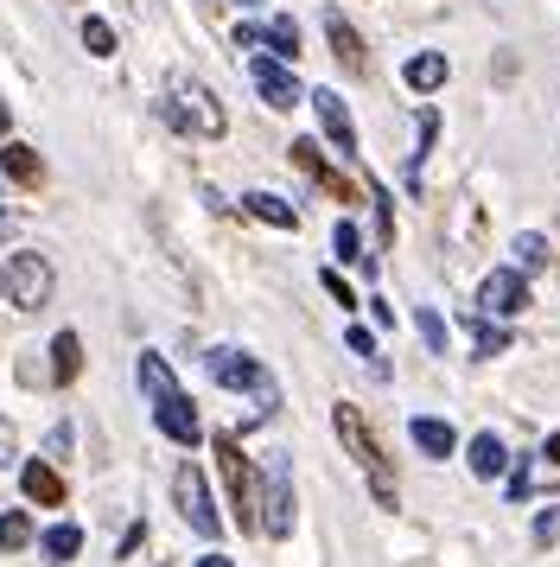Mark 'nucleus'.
Instances as JSON below:
<instances>
[{
  "instance_id": "13",
  "label": "nucleus",
  "mask_w": 560,
  "mask_h": 567,
  "mask_svg": "<svg viewBox=\"0 0 560 567\" xmlns=\"http://www.w3.org/2000/svg\"><path fill=\"white\" fill-rule=\"evenodd\" d=\"M325 39H331V58H338L351 78H363V71H370V58H363V39H356V27H344V13H325Z\"/></svg>"
},
{
  "instance_id": "27",
  "label": "nucleus",
  "mask_w": 560,
  "mask_h": 567,
  "mask_svg": "<svg viewBox=\"0 0 560 567\" xmlns=\"http://www.w3.org/2000/svg\"><path fill=\"white\" fill-rule=\"evenodd\" d=\"M319 281H325V293H331V300H338V307H344V312L356 307V293H351V281H344V275H338V268H325V275H319Z\"/></svg>"
},
{
  "instance_id": "30",
  "label": "nucleus",
  "mask_w": 560,
  "mask_h": 567,
  "mask_svg": "<svg viewBox=\"0 0 560 567\" xmlns=\"http://www.w3.org/2000/svg\"><path fill=\"white\" fill-rule=\"evenodd\" d=\"M13 453H20V434H13V421L0 414V465H13Z\"/></svg>"
},
{
  "instance_id": "3",
  "label": "nucleus",
  "mask_w": 560,
  "mask_h": 567,
  "mask_svg": "<svg viewBox=\"0 0 560 567\" xmlns=\"http://www.w3.org/2000/svg\"><path fill=\"white\" fill-rule=\"evenodd\" d=\"M204 370H210V383L236 389V395H255V421H268V414L280 409L274 377H268V370H261V363H255L249 351H236V344H217V351L204 358Z\"/></svg>"
},
{
  "instance_id": "31",
  "label": "nucleus",
  "mask_w": 560,
  "mask_h": 567,
  "mask_svg": "<svg viewBox=\"0 0 560 567\" xmlns=\"http://www.w3.org/2000/svg\"><path fill=\"white\" fill-rule=\"evenodd\" d=\"M560 536V511H548V516H535V542H554Z\"/></svg>"
},
{
  "instance_id": "11",
  "label": "nucleus",
  "mask_w": 560,
  "mask_h": 567,
  "mask_svg": "<svg viewBox=\"0 0 560 567\" xmlns=\"http://www.w3.org/2000/svg\"><path fill=\"white\" fill-rule=\"evenodd\" d=\"M312 109H319V128H325L331 147L356 154V122H351V109H344V96L338 90H312Z\"/></svg>"
},
{
  "instance_id": "21",
  "label": "nucleus",
  "mask_w": 560,
  "mask_h": 567,
  "mask_svg": "<svg viewBox=\"0 0 560 567\" xmlns=\"http://www.w3.org/2000/svg\"><path fill=\"white\" fill-rule=\"evenodd\" d=\"M402 78H407V90H421V96H427V90H439V83H446V58H439V52L407 58V64H402Z\"/></svg>"
},
{
  "instance_id": "15",
  "label": "nucleus",
  "mask_w": 560,
  "mask_h": 567,
  "mask_svg": "<svg viewBox=\"0 0 560 567\" xmlns=\"http://www.w3.org/2000/svg\"><path fill=\"white\" fill-rule=\"evenodd\" d=\"M0 173L13 185H25V192H39V185H45V159L32 154L25 141H7V147H0Z\"/></svg>"
},
{
  "instance_id": "5",
  "label": "nucleus",
  "mask_w": 560,
  "mask_h": 567,
  "mask_svg": "<svg viewBox=\"0 0 560 567\" xmlns=\"http://www.w3.org/2000/svg\"><path fill=\"white\" fill-rule=\"evenodd\" d=\"M51 261L39 249H13V256H0V300L20 312H39L51 300Z\"/></svg>"
},
{
  "instance_id": "20",
  "label": "nucleus",
  "mask_w": 560,
  "mask_h": 567,
  "mask_svg": "<svg viewBox=\"0 0 560 567\" xmlns=\"http://www.w3.org/2000/svg\"><path fill=\"white\" fill-rule=\"evenodd\" d=\"M76 370H83V338L58 332L51 338V377H58V383H76Z\"/></svg>"
},
{
  "instance_id": "26",
  "label": "nucleus",
  "mask_w": 560,
  "mask_h": 567,
  "mask_svg": "<svg viewBox=\"0 0 560 567\" xmlns=\"http://www.w3.org/2000/svg\"><path fill=\"white\" fill-rule=\"evenodd\" d=\"M83 45L96 58H115V27H108V20H83Z\"/></svg>"
},
{
  "instance_id": "23",
  "label": "nucleus",
  "mask_w": 560,
  "mask_h": 567,
  "mask_svg": "<svg viewBox=\"0 0 560 567\" xmlns=\"http://www.w3.org/2000/svg\"><path fill=\"white\" fill-rule=\"evenodd\" d=\"M25 542H32V516H25V511H7V516H0V548L13 555V548H25Z\"/></svg>"
},
{
  "instance_id": "6",
  "label": "nucleus",
  "mask_w": 560,
  "mask_h": 567,
  "mask_svg": "<svg viewBox=\"0 0 560 567\" xmlns=\"http://www.w3.org/2000/svg\"><path fill=\"white\" fill-rule=\"evenodd\" d=\"M217 472H224V485H229V511H236V523H242L249 536H261V485H255V465L242 460L236 434H217Z\"/></svg>"
},
{
  "instance_id": "19",
  "label": "nucleus",
  "mask_w": 560,
  "mask_h": 567,
  "mask_svg": "<svg viewBox=\"0 0 560 567\" xmlns=\"http://www.w3.org/2000/svg\"><path fill=\"white\" fill-rule=\"evenodd\" d=\"M39 548H45V561H76V555H83V529H76V523H51L45 536H39Z\"/></svg>"
},
{
  "instance_id": "1",
  "label": "nucleus",
  "mask_w": 560,
  "mask_h": 567,
  "mask_svg": "<svg viewBox=\"0 0 560 567\" xmlns=\"http://www.w3.org/2000/svg\"><path fill=\"white\" fill-rule=\"evenodd\" d=\"M141 389L153 395V427L166 440H178V446H198L204 421H198V409H191V395L173 383V363L159 358V351H141Z\"/></svg>"
},
{
  "instance_id": "22",
  "label": "nucleus",
  "mask_w": 560,
  "mask_h": 567,
  "mask_svg": "<svg viewBox=\"0 0 560 567\" xmlns=\"http://www.w3.org/2000/svg\"><path fill=\"white\" fill-rule=\"evenodd\" d=\"M509 256H516V268L529 275V268H548V256H554V249H548V236L522 230V236H516V243H509Z\"/></svg>"
},
{
  "instance_id": "17",
  "label": "nucleus",
  "mask_w": 560,
  "mask_h": 567,
  "mask_svg": "<svg viewBox=\"0 0 560 567\" xmlns=\"http://www.w3.org/2000/svg\"><path fill=\"white\" fill-rule=\"evenodd\" d=\"M465 460H471V472H478V478H504L509 446H504L497 434H471V446H465Z\"/></svg>"
},
{
  "instance_id": "10",
  "label": "nucleus",
  "mask_w": 560,
  "mask_h": 567,
  "mask_svg": "<svg viewBox=\"0 0 560 567\" xmlns=\"http://www.w3.org/2000/svg\"><path fill=\"white\" fill-rule=\"evenodd\" d=\"M249 78H255V90H261V103H268V109H300V103H312V96L300 90V78H293L280 58H255Z\"/></svg>"
},
{
  "instance_id": "35",
  "label": "nucleus",
  "mask_w": 560,
  "mask_h": 567,
  "mask_svg": "<svg viewBox=\"0 0 560 567\" xmlns=\"http://www.w3.org/2000/svg\"><path fill=\"white\" fill-rule=\"evenodd\" d=\"M0 141H7V109H0Z\"/></svg>"
},
{
  "instance_id": "25",
  "label": "nucleus",
  "mask_w": 560,
  "mask_h": 567,
  "mask_svg": "<svg viewBox=\"0 0 560 567\" xmlns=\"http://www.w3.org/2000/svg\"><path fill=\"white\" fill-rule=\"evenodd\" d=\"M331 249H338L344 261H363V268L376 261V256H363V236H356V224H344V217H338V230H331Z\"/></svg>"
},
{
  "instance_id": "32",
  "label": "nucleus",
  "mask_w": 560,
  "mask_h": 567,
  "mask_svg": "<svg viewBox=\"0 0 560 567\" xmlns=\"http://www.w3.org/2000/svg\"><path fill=\"white\" fill-rule=\"evenodd\" d=\"M351 351H356V358H376V338L363 332V326H351Z\"/></svg>"
},
{
  "instance_id": "4",
  "label": "nucleus",
  "mask_w": 560,
  "mask_h": 567,
  "mask_svg": "<svg viewBox=\"0 0 560 567\" xmlns=\"http://www.w3.org/2000/svg\"><path fill=\"white\" fill-rule=\"evenodd\" d=\"M166 122L185 128V134H204V141H217V134L229 128L224 103H217L198 78H173V83H166Z\"/></svg>"
},
{
  "instance_id": "7",
  "label": "nucleus",
  "mask_w": 560,
  "mask_h": 567,
  "mask_svg": "<svg viewBox=\"0 0 560 567\" xmlns=\"http://www.w3.org/2000/svg\"><path fill=\"white\" fill-rule=\"evenodd\" d=\"M173 497H178V516H185L198 536H217V529H224V516H217V504H210V485H204V472L191 460L173 472Z\"/></svg>"
},
{
  "instance_id": "16",
  "label": "nucleus",
  "mask_w": 560,
  "mask_h": 567,
  "mask_svg": "<svg viewBox=\"0 0 560 567\" xmlns=\"http://www.w3.org/2000/svg\"><path fill=\"white\" fill-rule=\"evenodd\" d=\"M407 434H414V446H421L427 460H453V453H458L453 421H433V414H421V421H407Z\"/></svg>"
},
{
  "instance_id": "18",
  "label": "nucleus",
  "mask_w": 560,
  "mask_h": 567,
  "mask_svg": "<svg viewBox=\"0 0 560 567\" xmlns=\"http://www.w3.org/2000/svg\"><path fill=\"white\" fill-rule=\"evenodd\" d=\"M242 210H249V217H261V224H274V230H300V210L287 205V198H274V192H249V198H242Z\"/></svg>"
},
{
  "instance_id": "9",
  "label": "nucleus",
  "mask_w": 560,
  "mask_h": 567,
  "mask_svg": "<svg viewBox=\"0 0 560 567\" xmlns=\"http://www.w3.org/2000/svg\"><path fill=\"white\" fill-rule=\"evenodd\" d=\"M261 536H293V472L287 465H268V485H261Z\"/></svg>"
},
{
  "instance_id": "8",
  "label": "nucleus",
  "mask_w": 560,
  "mask_h": 567,
  "mask_svg": "<svg viewBox=\"0 0 560 567\" xmlns=\"http://www.w3.org/2000/svg\"><path fill=\"white\" fill-rule=\"evenodd\" d=\"M478 307L484 319H516V312L529 307V281H522V268H490L478 287Z\"/></svg>"
},
{
  "instance_id": "12",
  "label": "nucleus",
  "mask_w": 560,
  "mask_h": 567,
  "mask_svg": "<svg viewBox=\"0 0 560 567\" xmlns=\"http://www.w3.org/2000/svg\"><path fill=\"white\" fill-rule=\"evenodd\" d=\"M293 166H300L305 179H319L331 192V198H344V205H351L356 192H351V179H344V173H331L325 166V154H319V141H293Z\"/></svg>"
},
{
  "instance_id": "33",
  "label": "nucleus",
  "mask_w": 560,
  "mask_h": 567,
  "mask_svg": "<svg viewBox=\"0 0 560 567\" xmlns=\"http://www.w3.org/2000/svg\"><path fill=\"white\" fill-rule=\"evenodd\" d=\"M541 460H548V465H560V434L548 440V446H541Z\"/></svg>"
},
{
  "instance_id": "14",
  "label": "nucleus",
  "mask_w": 560,
  "mask_h": 567,
  "mask_svg": "<svg viewBox=\"0 0 560 567\" xmlns=\"http://www.w3.org/2000/svg\"><path fill=\"white\" fill-rule=\"evenodd\" d=\"M20 491L32 497V504H45V511H58V504H64V478H58V465H51V460L20 465Z\"/></svg>"
},
{
  "instance_id": "24",
  "label": "nucleus",
  "mask_w": 560,
  "mask_h": 567,
  "mask_svg": "<svg viewBox=\"0 0 560 567\" xmlns=\"http://www.w3.org/2000/svg\"><path fill=\"white\" fill-rule=\"evenodd\" d=\"M268 45H274V58H300V27L280 13V20H268Z\"/></svg>"
},
{
  "instance_id": "34",
  "label": "nucleus",
  "mask_w": 560,
  "mask_h": 567,
  "mask_svg": "<svg viewBox=\"0 0 560 567\" xmlns=\"http://www.w3.org/2000/svg\"><path fill=\"white\" fill-rule=\"evenodd\" d=\"M198 567H236V561H224V555H204V561Z\"/></svg>"
},
{
  "instance_id": "2",
  "label": "nucleus",
  "mask_w": 560,
  "mask_h": 567,
  "mask_svg": "<svg viewBox=\"0 0 560 567\" xmlns=\"http://www.w3.org/2000/svg\"><path fill=\"white\" fill-rule=\"evenodd\" d=\"M331 427H338V440H344V453L363 465V478H370V491H376L382 511H402L395 472H388V460H382V440H376V427L363 421V409H356V402H338V409H331Z\"/></svg>"
},
{
  "instance_id": "29",
  "label": "nucleus",
  "mask_w": 560,
  "mask_h": 567,
  "mask_svg": "<svg viewBox=\"0 0 560 567\" xmlns=\"http://www.w3.org/2000/svg\"><path fill=\"white\" fill-rule=\"evenodd\" d=\"M421 338H427L433 351H446V326H439V312L433 307H421Z\"/></svg>"
},
{
  "instance_id": "28",
  "label": "nucleus",
  "mask_w": 560,
  "mask_h": 567,
  "mask_svg": "<svg viewBox=\"0 0 560 567\" xmlns=\"http://www.w3.org/2000/svg\"><path fill=\"white\" fill-rule=\"evenodd\" d=\"M504 344H509V332H504V326H490V319H484V326H478V358H497Z\"/></svg>"
}]
</instances>
